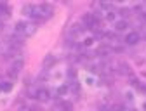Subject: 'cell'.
Segmentation results:
<instances>
[{"mask_svg": "<svg viewBox=\"0 0 146 111\" xmlns=\"http://www.w3.org/2000/svg\"><path fill=\"white\" fill-rule=\"evenodd\" d=\"M106 19L108 21H115V11L113 12H106Z\"/></svg>", "mask_w": 146, "mask_h": 111, "instance_id": "2e32d148", "label": "cell"}, {"mask_svg": "<svg viewBox=\"0 0 146 111\" xmlns=\"http://www.w3.org/2000/svg\"><path fill=\"white\" fill-rule=\"evenodd\" d=\"M35 99H38V101H49L50 99V92L47 89H38V90H36V97Z\"/></svg>", "mask_w": 146, "mask_h": 111, "instance_id": "8992f818", "label": "cell"}, {"mask_svg": "<svg viewBox=\"0 0 146 111\" xmlns=\"http://www.w3.org/2000/svg\"><path fill=\"white\" fill-rule=\"evenodd\" d=\"M137 89H139V92H146V85H143V83H139Z\"/></svg>", "mask_w": 146, "mask_h": 111, "instance_id": "e0dca14e", "label": "cell"}, {"mask_svg": "<svg viewBox=\"0 0 146 111\" xmlns=\"http://www.w3.org/2000/svg\"><path fill=\"white\" fill-rule=\"evenodd\" d=\"M139 40H141V35H139L137 31H131L129 35L125 36V44H127V45H136Z\"/></svg>", "mask_w": 146, "mask_h": 111, "instance_id": "277c9868", "label": "cell"}, {"mask_svg": "<svg viewBox=\"0 0 146 111\" xmlns=\"http://www.w3.org/2000/svg\"><path fill=\"white\" fill-rule=\"evenodd\" d=\"M54 64H56V57H54L52 54L45 56V59H44V66H45V68H52Z\"/></svg>", "mask_w": 146, "mask_h": 111, "instance_id": "9c48e42d", "label": "cell"}, {"mask_svg": "<svg viewBox=\"0 0 146 111\" xmlns=\"http://www.w3.org/2000/svg\"><path fill=\"white\" fill-rule=\"evenodd\" d=\"M70 31H71V35H73V36H75V35H80V33H84V31H85V28H84V24H73Z\"/></svg>", "mask_w": 146, "mask_h": 111, "instance_id": "30bf717a", "label": "cell"}, {"mask_svg": "<svg viewBox=\"0 0 146 111\" xmlns=\"http://www.w3.org/2000/svg\"><path fill=\"white\" fill-rule=\"evenodd\" d=\"M94 40L92 38H87V40H84V45H90V44H92Z\"/></svg>", "mask_w": 146, "mask_h": 111, "instance_id": "ac0fdd59", "label": "cell"}, {"mask_svg": "<svg viewBox=\"0 0 146 111\" xmlns=\"http://www.w3.org/2000/svg\"><path fill=\"white\" fill-rule=\"evenodd\" d=\"M0 89L5 90V92H9V90L12 89V83H11V82H2V83H0Z\"/></svg>", "mask_w": 146, "mask_h": 111, "instance_id": "4fadbf2b", "label": "cell"}, {"mask_svg": "<svg viewBox=\"0 0 146 111\" xmlns=\"http://www.w3.org/2000/svg\"><path fill=\"white\" fill-rule=\"evenodd\" d=\"M61 108H63V111H71L73 109V104L68 102V101H61Z\"/></svg>", "mask_w": 146, "mask_h": 111, "instance_id": "7c38bea8", "label": "cell"}, {"mask_svg": "<svg viewBox=\"0 0 146 111\" xmlns=\"http://www.w3.org/2000/svg\"><path fill=\"white\" fill-rule=\"evenodd\" d=\"M118 12H120V16H122V17H127V16H131V9H125V7H123V9H120Z\"/></svg>", "mask_w": 146, "mask_h": 111, "instance_id": "9a60e30c", "label": "cell"}, {"mask_svg": "<svg viewBox=\"0 0 146 111\" xmlns=\"http://www.w3.org/2000/svg\"><path fill=\"white\" fill-rule=\"evenodd\" d=\"M68 89H70L68 85H63V87H59V89H58V96H64L66 92H68Z\"/></svg>", "mask_w": 146, "mask_h": 111, "instance_id": "5bb4252c", "label": "cell"}, {"mask_svg": "<svg viewBox=\"0 0 146 111\" xmlns=\"http://www.w3.org/2000/svg\"><path fill=\"white\" fill-rule=\"evenodd\" d=\"M35 31V26L31 23H25V21H19L16 24V35H19V36H28Z\"/></svg>", "mask_w": 146, "mask_h": 111, "instance_id": "6da1fadb", "label": "cell"}, {"mask_svg": "<svg viewBox=\"0 0 146 111\" xmlns=\"http://www.w3.org/2000/svg\"><path fill=\"white\" fill-rule=\"evenodd\" d=\"M2 26H4V24H2V21H0V28H2Z\"/></svg>", "mask_w": 146, "mask_h": 111, "instance_id": "ffe728a7", "label": "cell"}, {"mask_svg": "<svg viewBox=\"0 0 146 111\" xmlns=\"http://www.w3.org/2000/svg\"><path fill=\"white\" fill-rule=\"evenodd\" d=\"M96 23H98V17H96L92 12H85V14L82 16V24L87 26V30H89L90 26H94Z\"/></svg>", "mask_w": 146, "mask_h": 111, "instance_id": "7a4b0ae2", "label": "cell"}, {"mask_svg": "<svg viewBox=\"0 0 146 111\" xmlns=\"http://www.w3.org/2000/svg\"><path fill=\"white\" fill-rule=\"evenodd\" d=\"M38 12H40V16H42V19H45V17H50V16L54 14V7L49 5V4H40V5H38Z\"/></svg>", "mask_w": 146, "mask_h": 111, "instance_id": "3957f363", "label": "cell"}, {"mask_svg": "<svg viewBox=\"0 0 146 111\" xmlns=\"http://www.w3.org/2000/svg\"><path fill=\"white\" fill-rule=\"evenodd\" d=\"M0 16H11V9H9V5H4V4H0Z\"/></svg>", "mask_w": 146, "mask_h": 111, "instance_id": "8fae6325", "label": "cell"}, {"mask_svg": "<svg viewBox=\"0 0 146 111\" xmlns=\"http://www.w3.org/2000/svg\"><path fill=\"white\" fill-rule=\"evenodd\" d=\"M118 69V73L120 75H123V77H131V66L127 64V63H118V66H117Z\"/></svg>", "mask_w": 146, "mask_h": 111, "instance_id": "5b68a950", "label": "cell"}, {"mask_svg": "<svg viewBox=\"0 0 146 111\" xmlns=\"http://www.w3.org/2000/svg\"><path fill=\"white\" fill-rule=\"evenodd\" d=\"M129 28V23H127V19H117L115 21V30L117 31H123Z\"/></svg>", "mask_w": 146, "mask_h": 111, "instance_id": "ba28073f", "label": "cell"}, {"mask_svg": "<svg viewBox=\"0 0 146 111\" xmlns=\"http://www.w3.org/2000/svg\"><path fill=\"white\" fill-rule=\"evenodd\" d=\"M110 54H111V47H110V45H101V47L98 49V56H101L103 59L108 57Z\"/></svg>", "mask_w": 146, "mask_h": 111, "instance_id": "52a82bcc", "label": "cell"}, {"mask_svg": "<svg viewBox=\"0 0 146 111\" xmlns=\"http://www.w3.org/2000/svg\"><path fill=\"white\" fill-rule=\"evenodd\" d=\"M141 19H143V23H146V12H143V14H141Z\"/></svg>", "mask_w": 146, "mask_h": 111, "instance_id": "d6986e66", "label": "cell"}]
</instances>
